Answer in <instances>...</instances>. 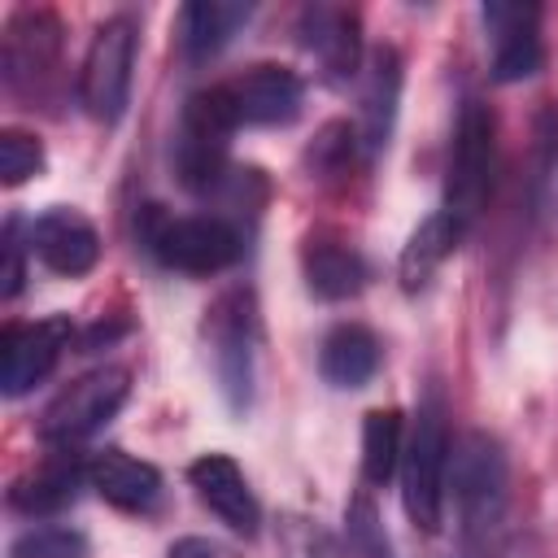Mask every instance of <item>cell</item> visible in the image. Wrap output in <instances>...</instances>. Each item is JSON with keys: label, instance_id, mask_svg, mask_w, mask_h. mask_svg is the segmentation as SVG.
I'll use <instances>...</instances> for the list:
<instances>
[{"label": "cell", "instance_id": "obj_1", "mask_svg": "<svg viewBox=\"0 0 558 558\" xmlns=\"http://www.w3.org/2000/svg\"><path fill=\"white\" fill-rule=\"evenodd\" d=\"M449 501L466 558H497L510 510V462L497 436L462 432L449 458Z\"/></svg>", "mask_w": 558, "mask_h": 558}, {"label": "cell", "instance_id": "obj_2", "mask_svg": "<svg viewBox=\"0 0 558 558\" xmlns=\"http://www.w3.org/2000/svg\"><path fill=\"white\" fill-rule=\"evenodd\" d=\"M449 458H453V436H449V410L445 397L432 388L418 401L414 427L405 436L401 453V506L410 523L427 536L440 532L445 523V501H449Z\"/></svg>", "mask_w": 558, "mask_h": 558}, {"label": "cell", "instance_id": "obj_3", "mask_svg": "<svg viewBox=\"0 0 558 558\" xmlns=\"http://www.w3.org/2000/svg\"><path fill=\"white\" fill-rule=\"evenodd\" d=\"M144 248L179 275H218L227 266L240 262L244 253V235L231 218L222 214H166L161 205H144L140 222H135Z\"/></svg>", "mask_w": 558, "mask_h": 558}, {"label": "cell", "instance_id": "obj_4", "mask_svg": "<svg viewBox=\"0 0 558 558\" xmlns=\"http://www.w3.org/2000/svg\"><path fill=\"white\" fill-rule=\"evenodd\" d=\"M240 131L227 96H222V83L214 87H201L187 96L183 113H179V131H174V144H170V161H174V174L187 192H218L231 174L227 157H231V135Z\"/></svg>", "mask_w": 558, "mask_h": 558}, {"label": "cell", "instance_id": "obj_5", "mask_svg": "<svg viewBox=\"0 0 558 558\" xmlns=\"http://www.w3.org/2000/svg\"><path fill=\"white\" fill-rule=\"evenodd\" d=\"M493 170H497V118L484 100H466L453 140H449V166H445V214L462 222L466 231L488 209L493 196Z\"/></svg>", "mask_w": 558, "mask_h": 558}, {"label": "cell", "instance_id": "obj_6", "mask_svg": "<svg viewBox=\"0 0 558 558\" xmlns=\"http://www.w3.org/2000/svg\"><path fill=\"white\" fill-rule=\"evenodd\" d=\"M205 344L214 357V379L235 414L253 405L257 379V296L253 288H227L205 310Z\"/></svg>", "mask_w": 558, "mask_h": 558}, {"label": "cell", "instance_id": "obj_7", "mask_svg": "<svg viewBox=\"0 0 558 558\" xmlns=\"http://www.w3.org/2000/svg\"><path fill=\"white\" fill-rule=\"evenodd\" d=\"M135 52H140V26L131 13H113L96 26L83 70H78V100L92 122L118 126L131 100V78H135Z\"/></svg>", "mask_w": 558, "mask_h": 558}, {"label": "cell", "instance_id": "obj_8", "mask_svg": "<svg viewBox=\"0 0 558 558\" xmlns=\"http://www.w3.org/2000/svg\"><path fill=\"white\" fill-rule=\"evenodd\" d=\"M131 397V371L126 366H96L87 375H78L74 384H65L44 418H39V436L57 449H70L78 440H87L92 432H100L118 410L122 401Z\"/></svg>", "mask_w": 558, "mask_h": 558}, {"label": "cell", "instance_id": "obj_9", "mask_svg": "<svg viewBox=\"0 0 558 558\" xmlns=\"http://www.w3.org/2000/svg\"><path fill=\"white\" fill-rule=\"evenodd\" d=\"M70 340H74V327L61 314L4 327V336H0V392L9 401L26 397L35 384H44L52 375V366L70 349Z\"/></svg>", "mask_w": 558, "mask_h": 558}, {"label": "cell", "instance_id": "obj_10", "mask_svg": "<svg viewBox=\"0 0 558 558\" xmlns=\"http://www.w3.org/2000/svg\"><path fill=\"white\" fill-rule=\"evenodd\" d=\"M222 96L240 126H288L305 105V83L288 65H248L222 83Z\"/></svg>", "mask_w": 558, "mask_h": 558}, {"label": "cell", "instance_id": "obj_11", "mask_svg": "<svg viewBox=\"0 0 558 558\" xmlns=\"http://www.w3.org/2000/svg\"><path fill=\"white\" fill-rule=\"evenodd\" d=\"M488 39H493V83H523L541 74L545 65V39H541V9L536 4H501L488 0L480 9Z\"/></svg>", "mask_w": 558, "mask_h": 558}, {"label": "cell", "instance_id": "obj_12", "mask_svg": "<svg viewBox=\"0 0 558 558\" xmlns=\"http://www.w3.org/2000/svg\"><path fill=\"white\" fill-rule=\"evenodd\" d=\"M301 48L318 61L327 83H349L362 65V17L344 4L314 0L296 13Z\"/></svg>", "mask_w": 558, "mask_h": 558}, {"label": "cell", "instance_id": "obj_13", "mask_svg": "<svg viewBox=\"0 0 558 558\" xmlns=\"http://www.w3.org/2000/svg\"><path fill=\"white\" fill-rule=\"evenodd\" d=\"M57 52H61V17L52 9L26 4L9 13L4 35H0V70L9 87L39 83L57 65Z\"/></svg>", "mask_w": 558, "mask_h": 558}, {"label": "cell", "instance_id": "obj_14", "mask_svg": "<svg viewBox=\"0 0 558 558\" xmlns=\"http://www.w3.org/2000/svg\"><path fill=\"white\" fill-rule=\"evenodd\" d=\"M26 240H31V257H39V266H48L52 275H65V279H78V275L96 270V262H100L96 227L70 205L44 209L26 227Z\"/></svg>", "mask_w": 558, "mask_h": 558}, {"label": "cell", "instance_id": "obj_15", "mask_svg": "<svg viewBox=\"0 0 558 558\" xmlns=\"http://www.w3.org/2000/svg\"><path fill=\"white\" fill-rule=\"evenodd\" d=\"M187 484L196 488L201 506H209L231 532L257 536L262 506H257V497H253V488H248V480H244V471H240L235 458H227V453H201L187 466Z\"/></svg>", "mask_w": 558, "mask_h": 558}, {"label": "cell", "instance_id": "obj_16", "mask_svg": "<svg viewBox=\"0 0 558 558\" xmlns=\"http://www.w3.org/2000/svg\"><path fill=\"white\" fill-rule=\"evenodd\" d=\"M401 52L397 48H375L371 65H366V83H362V109H357V140L366 157H379L392 140L397 126V105H401Z\"/></svg>", "mask_w": 558, "mask_h": 558}, {"label": "cell", "instance_id": "obj_17", "mask_svg": "<svg viewBox=\"0 0 558 558\" xmlns=\"http://www.w3.org/2000/svg\"><path fill=\"white\" fill-rule=\"evenodd\" d=\"M87 484L126 514H148L161 497V471L153 462H140L122 449H100L87 462Z\"/></svg>", "mask_w": 558, "mask_h": 558}, {"label": "cell", "instance_id": "obj_18", "mask_svg": "<svg viewBox=\"0 0 558 558\" xmlns=\"http://www.w3.org/2000/svg\"><path fill=\"white\" fill-rule=\"evenodd\" d=\"M248 17H253V4H240V0H192V4H183L179 22H174L183 57L192 65L218 57L240 35V26H248Z\"/></svg>", "mask_w": 558, "mask_h": 558}, {"label": "cell", "instance_id": "obj_19", "mask_svg": "<svg viewBox=\"0 0 558 558\" xmlns=\"http://www.w3.org/2000/svg\"><path fill=\"white\" fill-rule=\"evenodd\" d=\"M301 275H305V288L318 296V301H349L366 288L371 270H366V257L344 244V240H331V235H314L305 240L301 248Z\"/></svg>", "mask_w": 558, "mask_h": 558}, {"label": "cell", "instance_id": "obj_20", "mask_svg": "<svg viewBox=\"0 0 558 558\" xmlns=\"http://www.w3.org/2000/svg\"><path fill=\"white\" fill-rule=\"evenodd\" d=\"M379 362H384L379 336L362 323H336L318 344V375H323V384H331L340 392L371 384Z\"/></svg>", "mask_w": 558, "mask_h": 558}, {"label": "cell", "instance_id": "obj_21", "mask_svg": "<svg viewBox=\"0 0 558 558\" xmlns=\"http://www.w3.org/2000/svg\"><path fill=\"white\" fill-rule=\"evenodd\" d=\"M83 484H87V466H83L74 453H57V458H48L44 466H35V471H26L22 480H13L9 506H13L17 514L48 519V514H61L65 506H74Z\"/></svg>", "mask_w": 558, "mask_h": 558}, {"label": "cell", "instance_id": "obj_22", "mask_svg": "<svg viewBox=\"0 0 558 558\" xmlns=\"http://www.w3.org/2000/svg\"><path fill=\"white\" fill-rule=\"evenodd\" d=\"M462 235H466V227L453 222L445 209L427 214V218L410 231V240H405V248H401V262H397L401 288H405V292H423V288L436 279V270L458 253Z\"/></svg>", "mask_w": 558, "mask_h": 558}, {"label": "cell", "instance_id": "obj_23", "mask_svg": "<svg viewBox=\"0 0 558 558\" xmlns=\"http://www.w3.org/2000/svg\"><path fill=\"white\" fill-rule=\"evenodd\" d=\"M401 453H405L401 410H371L362 418V480L371 488H384L401 471Z\"/></svg>", "mask_w": 558, "mask_h": 558}, {"label": "cell", "instance_id": "obj_24", "mask_svg": "<svg viewBox=\"0 0 558 558\" xmlns=\"http://www.w3.org/2000/svg\"><path fill=\"white\" fill-rule=\"evenodd\" d=\"M9 558H92V545L70 523H35L9 541Z\"/></svg>", "mask_w": 558, "mask_h": 558}, {"label": "cell", "instance_id": "obj_25", "mask_svg": "<svg viewBox=\"0 0 558 558\" xmlns=\"http://www.w3.org/2000/svg\"><path fill=\"white\" fill-rule=\"evenodd\" d=\"M344 558H392V545L371 493H353L344 506Z\"/></svg>", "mask_w": 558, "mask_h": 558}, {"label": "cell", "instance_id": "obj_26", "mask_svg": "<svg viewBox=\"0 0 558 558\" xmlns=\"http://www.w3.org/2000/svg\"><path fill=\"white\" fill-rule=\"evenodd\" d=\"M39 170H44V144L31 131L4 126L0 131V183L4 187H17V183L35 179Z\"/></svg>", "mask_w": 558, "mask_h": 558}, {"label": "cell", "instance_id": "obj_27", "mask_svg": "<svg viewBox=\"0 0 558 558\" xmlns=\"http://www.w3.org/2000/svg\"><path fill=\"white\" fill-rule=\"evenodd\" d=\"M353 153H362L357 131H353L349 122H327V126L318 131V140L310 144V166H314L318 174H340V170L353 161Z\"/></svg>", "mask_w": 558, "mask_h": 558}, {"label": "cell", "instance_id": "obj_28", "mask_svg": "<svg viewBox=\"0 0 558 558\" xmlns=\"http://www.w3.org/2000/svg\"><path fill=\"white\" fill-rule=\"evenodd\" d=\"M279 554L283 558H344L340 545L331 541V532H323L310 519H283V536H279Z\"/></svg>", "mask_w": 558, "mask_h": 558}, {"label": "cell", "instance_id": "obj_29", "mask_svg": "<svg viewBox=\"0 0 558 558\" xmlns=\"http://www.w3.org/2000/svg\"><path fill=\"white\" fill-rule=\"evenodd\" d=\"M26 253H31V240H22V218H9L0 235V296L4 301H13L26 283Z\"/></svg>", "mask_w": 558, "mask_h": 558}, {"label": "cell", "instance_id": "obj_30", "mask_svg": "<svg viewBox=\"0 0 558 558\" xmlns=\"http://www.w3.org/2000/svg\"><path fill=\"white\" fill-rule=\"evenodd\" d=\"M166 558H235V549L222 545V541H214V536H179L166 549Z\"/></svg>", "mask_w": 558, "mask_h": 558}]
</instances>
